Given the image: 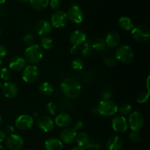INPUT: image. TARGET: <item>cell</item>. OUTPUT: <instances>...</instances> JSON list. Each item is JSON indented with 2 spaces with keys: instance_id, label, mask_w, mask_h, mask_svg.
I'll list each match as a JSON object with an SVG mask.
<instances>
[{
  "instance_id": "6da1fadb",
  "label": "cell",
  "mask_w": 150,
  "mask_h": 150,
  "mask_svg": "<svg viewBox=\"0 0 150 150\" xmlns=\"http://www.w3.org/2000/svg\"><path fill=\"white\" fill-rule=\"evenodd\" d=\"M60 88L62 93L69 99H76L81 93V85L73 78L64 79L60 84Z\"/></svg>"
},
{
  "instance_id": "7a4b0ae2",
  "label": "cell",
  "mask_w": 150,
  "mask_h": 150,
  "mask_svg": "<svg viewBox=\"0 0 150 150\" xmlns=\"http://www.w3.org/2000/svg\"><path fill=\"white\" fill-rule=\"evenodd\" d=\"M25 58L29 62L36 64L40 62L43 57V51L39 45L32 44L25 50Z\"/></svg>"
},
{
  "instance_id": "3957f363",
  "label": "cell",
  "mask_w": 150,
  "mask_h": 150,
  "mask_svg": "<svg viewBox=\"0 0 150 150\" xmlns=\"http://www.w3.org/2000/svg\"><path fill=\"white\" fill-rule=\"evenodd\" d=\"M116 59L122 63L128 64L134 59V52L132 48L129 45H122L117 48L115 52Z\"/></svg>"
},
{
  "instance_id": "277c9868",
  "label": "cell",
  "mask_w": 150,
  "mask_h": 150,
  "mask_svg": "<svg viewBox=\"0 0 150 150\" xmlns=\"http://www.w3.org/2000/svg\"><path fill=\"white\" fill-rule=\"evenodd\" d=\"M98 114L104 117L114 116L118 111V106L111 100H102L97 106Z\"/></svg>"
},
{
  "instance_id": "5b68a950",
  "label": "cell",
  "mask_w": 150,
  "mask_h": 150,
  "mask_svg": "<svg viewBox=\"0 0 150 150\" xmlns=\"http://www.w3.org/2000/svg\"><path fill=\"white\" fill-rule=\"evenodd\" d=\"M145 120L143 114L139 111H133L130 114L127 125L133 132H139L144 126Z\"/></svg>"
},
{
  "instance_id": "8992f818",
  "label": "cell",
  "mask_w": 150,
  "mask_h": 150,
  "mask_svg": "<svg viewBox=\"0 0 150 150\" xmlns=\"http://www.w3.org/2000/svg\"><path fill=\"white\" fill-rule=\"evenodd\" d=\"M131 35L136 42H144L149 39L150 31L146 26L139 25L132 29Z\"/></svg>"
},
{
  "instance_id": "52a82bcc",
  "label": "cell",
  "mask_w": 150,
  "mask_h": 150,
  "mask_svg": "<svg viewBox=\"0 0 150 150\" xmlns=\"http://www.w3.org/2000/svg\"><path fill=\"white\" fill-rule=\"evenodd\" d=\"M39 77V70L34 64L26 66L23 70L22 79L26 83H34Z\"/></svg>"
},
{
  "instance_id": "ba28073f",
  "label": "cell",
  "mask_w": 150,
  "mask_h": 150,
  "mask_svg": "<svg viewBox=\"0 0 150 150\" xmlns=\"http://www.w3.org/2000/svg\"><path fill=\"white\" fill-rule=\"evenodd\" d=\"M51 24L55 28L64 27L68 21L67 13L62 10H57L51 16Z\"/></svg>"
},
{
  "instance_id": "9c48e42d",
  "label": "cell",
  "mask_w": 150,
  "mask_h": 150,
  "mask_svg": "<svg viewBox=\"0 0 150 150\" xmlns=\"http://www.w3.org/2000/svg\"><path fill=\"white\" fill-rule=\"evenodd\" d=\"M16 128L21 130H26L30 129L34 125V119L32 116L27 114H22L18 117L15 122Z\"/></svg>"
},
{
  "instance_id": "30bf717a",
  "label": "cell",
  "mask_w": 150,
  "mask_h": 150,
  "mask_svg": "<svg viewBox=\"0 0 150 150\" xmlns=\"http://www.w3.org/2000/svg\"><path fill=\"white\" fill-rule=\"evenodd\" d=\"M67 18L74 23H81L83 20V14L81 9L76 4H73L69 8L67 13Z\"/></svg>"
},
{
  "instance_id": "8fae6325",
  "label": "cell",
  "mask_w": 150,
  "mask_h": 150,
  "mask_svg": "<svg viewBox=\"0 0 150 150\" xmlns=\"http://www.w3.org/2000/svg\"><path fill=\"white\" fill-rule=\"evenodd\" d=\"M1 92L5 98L9 99L15 98L18 94V88L15 83L12 81L4 82L1 86Z\"/></svg>"
},
{
  "instance_id": "7c38bea8",
  "label": "cell",
  "mask_w": 150,
  "mask_h": 150,
  "mask_svg": "<svg viewBox=\"0 0 150 150\" xmlns=\"http://www.w3.org/2000/svg\"><path fill=\"white\" fill-rule=\"evenodd\" d=\"M113 130L119 133H123L127 131L128 125L126 118L123 116H117L114 117L111 122Z\"/></svg>"
},
{
  "instance_id": "4fadbf2b",
  "label": "cell",
  "mask_w": 150,
  "mask_h": 150,
  "mask_svg": "<svg viewBox=\"0 0 150 150\" xmlns=\"http://www.w3.org/2000/svg\"><path fill=\"white\" fill-rule=\"evenodd\" d=\"M37 124H38L39 128L45 133L52 131L55 127V123H54V120L48 116L45 115L40 116L38 119Z\"/></svg>"
},
{
  "instance_id": "5bb4252c",
  "label": "cell",
  "mask_w": 150,
  "mask_h": 150,
  "mask_svg": "<svg viewBox=\"0 0 150 150\" xmlns=\"http://www.w3.org/2000/svg\"><path fill=\"white\" fill-rule=\"evenodd\" d=\"M6 145L10 150H20L23 146V139L17 134H11L6 140Z\"/></svg>"
},
{
  "instance_id": "9a60e30c",
  "label": "cell",
  "mask_w": 150,
  "mask_h": 150,
  "mask_svg": "<svg viewBox=\"0 0 150 150\" xmlns=\"http://www.w3.org/2000/svg\"><path fill=\"white\" fill-rule=\"evenodd\" d=\"M76 136H77V131H76L73 127H66L62 131L60 139L62 142L70 144L74 142Z\"/></svg>"
},
{
  "instance_id": "2e32d148",
  "label": "cell",
  "mask_w": 150,
  "mask_h": 150,
  "mask_svg": "<svg viewBox=\"0 0 150 150\" xmlns=\"http://www.w3.org/2000/svg\"><path fill=\"white\" fill-rule=\"evenodd\" d=\"M26 60L21 57H14L9 62V68L13 71H21L26 67Z\"/></svg>"
},
{
  "instance_id": "e0dca14e",
  "label": "cell",
  "mask_w": 150,
  "mask_h": 150,
  "mask_svg": "<svg viewBox=\"0 0 150 150\" xmlns=\"http://www.w3.org/2000/svg\"><path fill=\"white\" fill-rule=\"evenodd\" d=\"M86 35L83 31L76 30L70 35V41L73 46L79 47L86 40Z\"/></svg>"
},
{
  "instance_id": "ac0fdd59",
  "label": "cell",
  "mask_w": 150,
  "mask_h": 150,
  "mask_svg": "<svg viewBox=\"0 0 150 150\" xmlns=\"http://www.w3.org/2000/svg\"><path fill=\"white\" fill-rule=\"evenodd\" d=\"M106 47L110 48H115L119 46L120 43V37L117 32H110L107 34L105 40Z\"/></svg>"
},
{
  "instance_id": "d6986e66",
  "label": "cell",
  "mask_w": 150,
  "mask_h": 150,
  "mask_svg": "<svg viewBox=\"0 0 150 150\" xmlns=\"http://www.w3.org/2000/svg\"><path fill=\"white\" fill-rule=\"evenodd\" d=\"M106 150H121L123 147V140L118 136H114L108 139L105 144Z\"/></svg>"
},
{
  "instance_id": "ffe728a7",
  "label": "cell",
  "mask_w": 150,
  "mask_h": 150,
  "mask_svg": "<svg viewBox=\"0 0 150 150\" xmlns=\"http://www.w3.org/2000/svg\"><path fill=\"white\" fill-rule=\"evenodd\" d=\"M72 117L68 114L62 113L56 117L54 123L57 125L58 127H62V128H66L68 127L70 125L72 124Z\"/></svg>"
},
{
  "instance_id": "44dd1931",
  "label": "cell",
  "mask_w": 150,
  "mask_h": 150,
  "mask_svg": "<svg viewBox=\"0 0 150 150\" xmlns=\"http://www.w3.org/2000/svg\"><path fill=\"white\" fill-rule=\"evenodd\" d=\"M36 31L40 36H47L51 31V24L48 21L41 20L36 26Z\"/></svg>"
},
{
  "instance_id": "7402d4cb",
  "label": "cell",
  "mask_w": 150,
  "mask_h": 150,
  "mask_svg": "<svg viewBox=\"0 0 150 150\" xmlns=\"http://www.w3.org/2000/svg\"><path fill=\"white\" fill-rule=\"evenodd\" d=\"M63 143L57 138H50L45 142L46 150H63Z\"/></svg>"
},
{
  "instance_id": "603a6c76",
  "label": "cell",
  "mask_w": 150,
  "mask_h": 150,
  "mask_svg": "<svg viewBox=\"0 0 150 150\" xmlns=\"http://www.w3.org/2000/svg\"><path fill=\"white\" fill-rule=\"evenodd\" d=\"M81 54L82 56L86 58L90 57L93 53V48H92V43L91 40H86L83 44H81Z\"/></svg>"
},
{
  "instance_id": "cb8c5ba5",
  "label": "cell",
  "mask_w": 150,
  "mask_h": 150,
  "mask_svg": "<svg viewBox=\"0 0 150 150\" xmlns=\"http://www.w3.org/2000/svg\"><path fill=\"white\" fill-rule=\"evenodd\" d=\"M29 3L35 10L42 11L49 5V0H29Z\"/></svg>"
},
{
  "instance_id": "d4e9b609",
  "label": "cell",
  "mask_w": 150,
  "mask_h": 150,
  "mask_svg": "<svg viewBox=\"0 0 150 150\" xmlns=\"http://www.w3.org/2000/svg\"><path fill=\"white\" fill-rule=\"evenodd\" d=\"M119 24L122 29L125 31H130L134 27L131 19L128 17H126V16L120 18V20H119Z\"/></svg>"
},
{
  "instance_id": "484cf974",
  "label": "cell",
  "mask_w": 150,
  "mask_h": 150,
  "mask_svg": "<svg viewBox=\"0 0 150 150\" xmlns=\"http://www.w3.org/2000/svg\"><path fill=\"white\" fill-rule=\"evenodd\" d=\"M76 140V142H77L78 146L81 148L86 146L87 144L90 142L88 134L86 133H84V132H81V133L77 134Z\"/></svg>"
},
{
  "instance_id": "4316f807",
  "label": "cell",
  "mask_w": 150,
  "mask_h": 150,
  "mask_svg": "<svg viewBox=\"0 0 150 150\" xmlns=\"http://www.w3.org/2000/svg\"><path fill=\"white\" fill-rule=\"evenodd\" d=\"M39 90L42 95L45 96H49L54 92V87L48 82H43L39 86Z\"/></svg>"
},
{
  "instance_id": "83f0119b",
  "label": "cell",
  "mask_w": 150,
  "mask_h": 150,
  "mask_svg": "<svg viewBox=\"0 0 150 150\" xmlns=\"http://www.w3.org/2000/svg\"><path fill=\"white\" fill-rule=\"evenodd\" d=\"M92 43V48H93L94 51H102L105 50V48H106V44H105V40L102 39V38H98Z\"/></svg>"
},
{
  "instance_id": "f1b7e54d",
  "label": "cell",
  "mask_w": 150,
  "mask_h": 150,
  "mask_svg": "<svg viewBox=\"0 0 150 150\" xmlns=\"http://www.w3.org/2000/svg\"><path fill=\"white\" fill-rule=\"evenodd\" d=\"M40 44L41 47V48H43V49L48 50L50 48H51V47L53 46V40L51 38L47 36L42 37L40 41Z\"/></svg>"
},
{
  "instance_id": "f546056e",
  "label": "cell",
  "mask_w": 150,
  "mask_h": 150,
  "mask_svg": "<svg viewBox=\"0 0 150 150\" xmlns=\"http://www.w3.org/2000/svg\"><path fill=\"white\" fill-rule=\"evenodd\" d=\"M149 91H142L137 96V102L140 104L145 103L149 100Z\"/></svg>"
},
{
  "instance_id": "4dcf8cb0",
  "label": "cell",
  "mask_w": 150,
  "mask_h": 150,
  "mask_svg": "<svg viewBox=\"0 0 150 150\" xmlns=\"http://www.w3.org/2000/svg\"><path fill=\"white\" fill-rule=\"evenodd\" d=\"M71 67L75 70H81L84 67V64L81 59L76 58L72 61Z\"/></svg>"
},
{
  "instance_id": "1f68e13d",
  "label": "cell",
  "mask_w": 150,
  "mask_h": 150,
  "mask_svg": "<svg viewBox=\"0 0 150 150\" xmlns=\"http://www.w3.org/2000/svg\"><path fill=\"white\" fill-rule=\"evenodd\" d=\"M118 111L122 116L129 115L132 111V106L128 103L122 104L120 108H118Z\"/></svg>"
},
{
  "instance_id": "d6a6232c",
  "label": "cell",
  "mask_w": 150,
  "mask_h": 150,
  "mask_svg": "<svg viewBox=\"0 0 150 150\" xmlns=\"http://www.w3.org/2000/svg\"><path fill=\"white\" fill-rule=\"evenodd\" d=\"M12 76L11 71L10 69L7 68V67H2L0 70V77L2 80L5 81H8L10 79Z\"/></svg>"
},
{
  "instance_id": "836d02e7",
  "label": "cell",
  "mask_w": 150,
  "mask_h": 150,
  "mask_svg": "<svg viewBox=\"0 0 150 150\" xmlns=\"http://www.w3.org/2000/svg\"><path fill=\"white\" fill-rule=\"evenodd\" d=\"M45 108H46V111H48L50 114H51V115L53 116L56 115V114H57V105H56V104L53 102L48 103Z\"/></svg>"
},
{
  "instance_id": "e575fe53",
  "label": "cell",
  "mask_w": 150,
  "mask_h": 150,
  "mask_svg": "<svg viewBox=\"0 0 150 150\" xmlns=\"http://www.w3.org/2000/svg\"><path fill=\"white\" fill-rule=\"evenodd\" d=\"M129 139H130V142L133 143H139L142 140V136L139 133V132H133L132 131L131 133L129 134Z\"/></svg>"
},
{
  "instance_id": "d590c367",
  "label": "cell",
  "mask_w": 150,
  "mask_h": 150,
  "mask_svg": "<svg viewBox=\"0 0 150 150\" xmlns=\"http://www.w3.org/2000/svg\"><path fill=\"white\" fill-rule=\"evenodd\" d=\"M84 150H100V145L96 142H89L86 146L83 147Z\"/></svg>"
},
{
  "instance_id": "8d00e7d4",
  "label": "cell",
  "mask_w": 150,
  "mask_h": 150,
  "mask_svg": "<svg viewBox=\"0 0 150 150\" xmlns=\"http://www.w3.org/2000/svg\"><path fill=\"white\" fill-rule=\"evenodd\" d=\"M103 62L105 64V65L108 67H113L117 63V59L114 57H111V56H108V57H105L103 59Z\"/></svg>"
},
{
  "instance_id": "74e56055",
  "label": "cell",
  "mask_w": 150,
  "mask_h": 150,
  "mask_svg": "<svg viewBox=\"0 0 150 150\" xmlns=\"http://www.w3.org/2000/svg\"><path fill=\"white\" fill-rule=\"evenodd\" d=\"M23 41L26 45H31L34 42V37L32 34H26L23 36Z\"/></svg>"
},
{
  "instance_id": "f35d334b",
  "label": "cell",
  "mask_w": 150,
  "mask_h": 150,
  "mask_svg": "<svg viewBox=\"0 0 150 150\" xmlns=\"http://www.w3.org/2000/svg\"><path fill=\"white\" fill-rule=\"evenodd\" d=\"M60 4H61L60 0H51V1H49L50 7L53 10H55V11L58 10V9L59 8Z\"/></svg>"
},
{
  "instance_id": "ab89813d",
  "label": "cell",
  "mask_w": 150,
  "mask_h": 150,
  "mask_svg": "<svg viewBox=\"0 0 150 150\" xmlns=\"http://www.w3.org/2000/svg\"><path fill=\"white\" fill-rule=\"evenodd\" d=\"M113 98V94L111 91L105 90L102 93L103 100H111V98Z\"/></svg>"
},
{
  "instance_id": "60d3db41",
  "label": "cell",
  "mask_w": 150,
  "mask_h": 150,
  "mask_svg": "<svg viewBox=\"0 0 150 150\" xmlns=\"http://www.w3.org/2000/svg\"><path fill=\"white\" fill-rule=\"evenodd\" d=\"M7 55V49L4 45L0 43V59L4 58Z\"/></svg>"
},
{
  "instance_id": "b9f144b4",
  "label": "cell",
  "mask_w": 150,
  "mask_h": 150,
  "mask_svg": "<svg viewBox=\"0 0 150 150\" xmlns=\"http://www.w3.org/2000/svg\"><path fill=\"white\" fill-rule=\"evenodd\" d=\"M83 122L82 121H81V120H79V121L76 122L74 124V127H73V129H74L76 131H77V130H81V129H82L83 127Z\"/></svg>"
},
{
  "instance_id": "7bdbcfd3",
  "label": "cell",
  "mask_w": 150,
  "mask_h": 150,
  "mask_svg": "<svg viewBox=\"0 0 150 150\" xmlns=\"http://www.w3.org/2000/svg\"><path fill=\"white\" fill-rule=\"evenodd\" d=\"M5 131L7 134H13L15 132V128L13 125H7L5 128Z\"/></svg>"
},
{
  "instance_id": "ee69618b",
  "label": "cell",
  "mask_w": 150,
  "mask_h": 150,
  "mask_svg": "<svg viewBox=\"0 0 150 150\" xmlns=\"http://www.w3.org/2000/svg\"><path fill=\"white\" fill-rule=\"evenodd\" d=\"M6 139V133L3 130H0V143L4 142Z\"/></svg>"
},
{
  "instance_id": "f6af8a7d",
  "label": "cell",
  "mask_w": 150,
  "mask_h": 150,
  "mask_svg": "<svg viewBox=\"0 0 150 150\" xmlns=\"http://www.w3.org/2000/svg\"><path fill=\"white\" fill-rule=\"evenodd\" d=\"M79 51V47H75L73 46L71 48V53L72 54H77Z\"/></svg>"
},
{
  "instance_id": "bcb514c9",
  "label": "cell",
  "mask_w": 150,
  "mask_h": 150,
  "mask_svg": "<svg viewBox=\"0 0 150 150\" xmlns=\"http://www.w3.org/2000/svg\"><path fill=\"white\" fill-rule=\"evenodd\" d=\"M70 150H84V149L81 147H79V146H76V147H73V149H71Z\"/></svg>"
},
{
  "instance_id": "7dc6e473",
  "label": "cell",
  "mask_w": 150,
  "mask_h": 150,
  "mask_svg": "<svg viewBox=\"0 0 150 150\" xmlns=\"http://www.w3.org/2000/svg\"><path fill=\"white\" fill-rule=\"evenodd\" d=\"M18 1L19 2H21V3H23V4H25V3L29 2V0H18Z\"/></svg>"
},
{
  "instance_id": "c3c4849f",
  "label": "cell",
  "mask_w": 150,
  "mask_h": 150,
  "mask_svg": "<svg viewBox=\"0 0 150 150\" xmlns=\"http://www.w3.org/2000/svg\"><path fill=\"white\" fill-rule=\"evenodd\" d=\"M92 112H93L94 114H98V109H97V107H95V108H94L93 109H92Z\"/></svg>"
},
{
  "instance_id": "681fc988",
  "label": "cell",
  "mask_w": 150,
  "mask_h": 150,
  "mask_svg": "<svg viewBox=\"0 0 150 150\" xmlns=\"http://www.w3.org/2000/svg\"><path fill=\"white\" fill-rule=\"evenodd\" d=\"M2 67H3V62L2 60L0 59V70H1V69L2 68Z\"/></svg>"
},
{
  "instance_id": "f907efd6",
  "label": "cell",
  "mask_w": 150,
  "mask_h": 150,
  "mask_svg": "<svg viewBox=\"0 0 150 150\" xmlns=\"http://www.w3.org/2000/svg\"><path fill=\"white\" fill-rule=\"evenodd\" d=\"M38 117V114H37V113H34V114H32V118H35V117Z\"/></svg>"
},
{
  "instance_id": "816d5d0a",
  "label": "cell",
  "mask_w": 150,
  "mask_h": 150,
  "mask_svg": "<svg viewBox=\"0 0 150 150\" xmlns=\"http://www.w3.org/2000/svg\"><path fill=\"white\" fill-rule=\"evenodd\" d=\"M6 1V0H0V4H4V2Z\"/></svg>"
},
{
  "instance_id": "f5cc1de1",
  "label": "cell",
  "mask_w": 150,
  "mask_h": 150,
  "mask_svg": "<svg viewBox=\"0 0 150 150\" xmlns=\"http://www.w3.org/2000/svg\"><path fill=\"white\" fill-rule=\"evenodd\" d=\"M0 150H4V146H3L2 145H1V144H0Z\"/></svg>"
},
{
  "instance_id": "db71d44e",
  "label": "cell",
  "mask_w": 150,
  "mask_h": 150,
  "mask_svg": "<svg viewBox=\"0 0 150 150\" xmlns=\"http://www.w3.org/2000/svg\"><path fill=\"white\" fill-rule=\"evenodd\" d=\"M1 115H0V125H1Z\"/></svg>"
},
{
  "instance_id": "11a10c76",
  "label": "cell",
  "mask_w": 150,
  "mask_h": 150,
  "mask_svg": "<svg viewBox=\"0 0 150 150\" xmlns=\"http://www.w3.org/2000/svg\"><path fill=\"white\" fill-rule=\"evenodd\" d=\"M0 89H1V83H0Z\"/></svg>"
},
{
  "instance_id": "9f6ffc18",
  "label": "cell",
  "mask_w": 150,
  "mask_h": 150,
  "mask_svg": "<svg viewBox=\"0 0 150 150\" xmlns=\"http://www.w3.org/2000/svg\"><path fill=\"white\" fill-rule=\"evenodd\" d=\"M0 35H1V31H0Z\"/></svg>"
},
{
  "instance_id": "6f0895ef",
  "label": "cell",
  "mask_w": 150,
  "mask_h": 150,
  "mask_svg": "<svg viewBox=\"0 0 150 150\" xmlns=\"http://www.w3.org/2000/svg\"><path fill=\"white\" fill-rule=\"evenodd\" d=\"M26 150H31V149H26Z\"/></svg>"
},
{
  "instance_id": "680465c9",
  "label": "cell",
  "mask_w": 150,
  "mask_h": 150,
  "mask_svg": "<svg viewBox=\"0 0 150 150\" xmlns=\"http://www.w3.org/2000/svg\"></svg>"
}]
</instances>
